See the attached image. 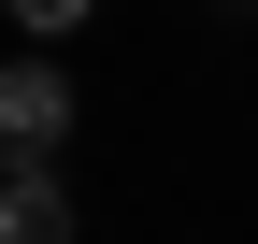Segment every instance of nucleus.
Segmentation results:
<instances>
[{
    "label": "nucleus",
    "instance_id": "1",
    "mask_svg": "<svg viewBox=\"0 0 258 244\" xmlns=\"http://www.w3.org/2000/svg\"><path fill=\"white\" fill-rule=\"evenodd\" d=\"M57 144H72V86H57V57H0V187H29V172H57Z\"/></svg>",
    "mask_w": 258,
    "mask_h": 244
},
{
    "label": "nucleus",
    "instance_id": "2",
    "mask_svg": "<svg viewBox=\"0 0 258 244\" xmlns=\"http://www.w3.org/2000/svg\"><path fill=\"white\" fill-rule=\"evenodd\" d=\"M0 244H72V201H57V172L0 187Z\"/></svg>",
    "mask_w": 258,
    "mask_h": 244
},
{
    "label": "nucleus",
    "instance_id": "3",
    "mask_svg": "<svg viewBox=\"0 0 258 244\" xmlns=\"http://www.w3.org/2000/svg\"><path fill=\"white\" fill-rule=\"evenodd\" d=\"M0 15H15V29H29V43H43V57H57V43H72V29H86V15H101V0H0Z\"/></svg>",
    "mask_w": 258,
    "mask_h": 244
},
{
    "label": "nucleus",
    "instance_id": "4",
    "mask_svg": "<svg viewBox=\"0 0 258 244\" xmlns=\"http://www.w3.org/2000/svg\"><path fill=\"white\" fill-rule=\"evenodd\" d=\"M244 15H258V0H244Z\"/></svg>",
    "mask_w": 258,
    "mask_h": 244
}]
</instances>
